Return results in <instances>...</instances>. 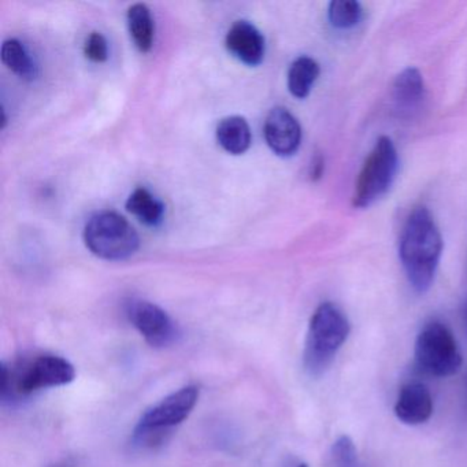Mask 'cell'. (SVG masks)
Here are the masks:
<instances>
[{
    "instance_id": "7c38bea8",
    "label": "cell",
    "mask_w": 467,
    "mask_h": 467,
    "mask_svg": "<svg viewBox=\"0 0 467 467\" xmlns=\"http://www.w3.org/2000/svg\"><path fill=\"white\" fill-rule=\"evenodd\" d=\"M426 89L422 75L415 67H407L393 84V102L399 113L410 116L422 105Z\"/></svg>"
},
{
    "instance_id": "ba28073f",
    "label": "cell",
    "mask_w": 467,
    "mask_h": 467,
    "mask_svg": "<svg viewBox=\"0 0 467 467\" xmlns=\"http://www.w3.org/2000/svg\"><path fill=\"white\" fill-rule=\"evenodd\" d=\"M127 316L150 346L162 348L176 340V325L160 306L147 300H130Z\"/></svg>"
},
{
    "instance_id": "7a4b0ae2",
    "label": "cell",
    "mask_w": 467,
    "mask_h": 467,
    "mask_svg": "<svg viewBox=\"0 0 467 467\" xmlns=\"http://www.w3.org/2000/svg\"><path fill=\"white\" fill-rule=\"evenodd\" d=\"M75 366L58 355H37L16 365L2 363L0 396L4 401L17 400L42 389L75 381Z\"/></svg>"
},
{
    "instance_id": "d6986e66",
    "label": "cell",
    "mask_w": 467,
    "mask_h": 467,
    "mask_svg": "<svg viewBox=\"0 0 467 467\" xmlns=\"http://www.w3.org/2000/svg\"><path fill=\"white\" fill-rule=\"evenodd\" d=\"M333 461L336 467H359L357 448L348 436L338 437L333 444Z\"/></svg>"
},
{
    "instance_id": "603a6c76",
    "label": "cell",
    "mask_w": 467,
    "mask_h": 467,
    "mask_svg": "<svg viewBox=\"0 0 467 467\" xmlns=\"http://www.w3.org/2000/svg\"><path fill=\"white\" fill-rule=\"evenodd\" d=\"M297 467H308L307 464H305V463H302V464H299V466Z\"/></svg>"
},
{
    "instance_id": "44dd1931",
    "label": "cell",
    "mask_w": 467,
    "mask_h": 467,
    "mask_svg": "<svg viewBox=\"0 0 467 467\" xmlns=\"http://www.w3.org/2000/svg\"><path fill=\"white\" fill-rule=\"evenodd\" d=\"M324 158H322L321 155H317V157L314 158L313 160V163H311V180H314V182H316V180L321 179L322 174H324Z\"/></svg>"
},
{
    "instance_id": "8fae6325",
    "label": "cell",
    "mask_w": 467,
    "mask_h": 467,
    "mask_svg": "<svg viewBox=\"0 0 467 467\" xmlns=\"http://www.w3.org/2000/svg\"><path fill=\"white\" fill-rule=\"evenodd\" d=\"M433 414V399L425 385L409 382L401 387L395 404V415L406 425H420Z\"/></svg>"
},
{
    "instance_id": "8992f818",
    "label": "cell",
    "mask_w": 467,
    "mask_h": 467,
    "mask_svg": "<svg viewBox=\"0 0 467 467\" xmlns=\"http://www.w3.org/2000/svg\"><path fill=\"white\" fill-rule=\"evenodd\" d=\"M399 158L395 144L381 136L371 150L355 185L352 206L366 209L389 191L398 173Z\"/></svg>"
},
{
    "instance_id": "2e32d148",
    "label": "cell",
    "mask_w": 467,
    "mask_h": 467,
    "mask_svg": "<svg viewBox=\"0 0 467 467\" xmlns=\"http://www.w3.org/2000/svg\"><path fill=\"white\" fill-rule=\"evenodd\" d=\"M127 210L149 226L160 225L165 213L162 202L158 201L146 188H136L130 193L127 201Z\"/></svg>"
},
{
    "instance_id": "4fadbf2b",
    "label": "cell",
    "mask_w": 467,
    "mask_h": 467,
    "mask_svg": "<svg viewBox=\"0 0 467 467\" xmlns=\"http://www.w3.org/2000/svg\"><path fill=\"white\" fill-rule=\"evenodd\" d=\"M251 130L245 119L239 116L226 117L217 127V140L232 155L244 154L251 146Z\"/></svg>"
},
{
    "instance_id": "52a82bcc",
    "label": "cell",
    "mask_w": 467,
    "mask_h": 467,
    "mask_svg": "<svg viewBox=\"0 0 467 467\" xmlns=\"http://www.w3.org/2000/svg\"><path fill=\"white\" fill-rule=\"evenodd\" d=\"M414 355L417 368L428 376H453L462 366V354L452 332L439 321L422 327L415 341Z\"/></svg>"
},
{
    "instance_id": "6da1fadb",
    "label": "cell",
    "mask_w": 467,
    "mask_h": 467,
    "mask_svg": "<svg viewBox=\"0 0 467 467\" xmlns=\"http://www.w3.org/2000/svg\"><path fill=\"white\" fill-rule=\"evenodd\" d=\"M442 253V239L434 218L426 207H417L401 231L399 256L415 291L431 288Z\"/></svg>"
},
{
    "instance_id": "9a60e30c",
    "label": "cell",
    "mask_w": 467,
    "mask_h": 467,
    "mask_svg": "<svg viewBox=\"0 0 467 467\" xmlns=\"http://www.w3.org/2000/svg\"><path fill=\"white\" fill-rule=\"evenodd\" d=\"M319 65L310 57H299L292 62L288 72V89L295 98L305 99L319 76Z\"/></svg>"
},
{
    "instance_id": "5b68a950",
    "label": "cell",
    "mask_w": 467,
    "mask_h": 467,
    "mask_svg": "<svg viewBox=\"0 0 467 467\" xmlns=\"http://www.w3.org/2000/svg\"><path fill=\"white\" fill-rule=\"evenodd\" d=\"M84 242L92 254L106 261H125L140 247V237L122 215L97 213L84 228Z\"/></svg>"
},
{
    "instance_id": "30bf717a",
    "label": "cell",
    "mask_w": 467,
    "mask_h": 467,
    "mask_svg": "<svg viewBox=\"0 0 467 467\" xmlns=\"http://www.w3.org/2000/svg\"><path fill=\"white\" fill-rule=\"evenodd\" d=\"M225 45L232 56L248 67H256L264 61L265 37L248 21H236L232 26L226 35Z\"/></svg>"
},
{
    "instance_id": "9c48e42d",
    "label": "cell",
    "mask_w": 467,
    "mask_h": 467,
    "mask_svg": "<svg viewBox=\"0 0 467 467\" xmlns=\"http://www.w3.org/2000/svg\"><path fill=\"white\" fill-rule=\"evenodd\" d=\"M264 133L267 146L280 157H291L302 143L299 121L284 108H275L267 114Z\"/></svg>"
},
{
    "instance_id": "ac0fdd59",
    "label": "cell",
    "mask_w": 467,
    "mask_h": 467,
    "mask_svg": "<svg viewBox=\"0 0 467 467\" xmlns=\"http://www.w3.org/2000/svg\"><path fill=\"white\" fill-rule=\"evenodd\" d=\"M327 17L335 28H354L362 21V5L355 0H335V2H330Z\"/></svg>"
},
{
    "instance_id": "ffe728a7",
    "label": "cell",
    "mask_w": 467,
    "mask_h": 467,
    "mask_svg": "<svg viewBox=\"0 0 467 467\" xmlns=\"http://www.w3.org/2000/svg\"><path fill=\"white\" fill-rule=\"evenodd\" d=\"M84 54L89 61L95 62V64H102V62L108 61V40L99 32H92L87 37L86 45H84Z\"/></svg>"
},
{
    "instance_id": "5bb4252c",
    "label": "cell",
    "mask_w": 467,
    "mask_h": 467,
    "mask_svg": "<svg viewBox=\"0 0 467 467\" xmlns=\"http://www.w3.org/2000/svg\"><path fill=\"white\" fill-rule=\"evenodd\" d=\"M128 28L136 47L141 53L151 50L155 36V24L151 12L143 4H136L128 10Z\"/></svg>"
},
{
    "instance_id": "277c9868",
    "label": "cell",
    "mask_w": 467,
    "mask_h": 467,
    "mask_svg": "<svg viewBox=\"0 0 467 467\" xmlns=\"http://www.w3.org/2000/svg\"><path fill=\"white\" fill-rule=\"evenodd\" d=\"M199 400V388L188 385L166 396L144 412L133 431V442L141 448L162 444L176 426L184 422Z\"/></svg>"
},
{
    "instance_id": "7402d4cb",
    "label": "cell",
    "mask_w": 467,
    "mask_h": 467,
    "mask_svg": "<svg viewBox=\"0 0 467 467\" xmlns=\"http://www.w3.org/2000/svg\"><path fill=\"white\" fill-rule=\"evenodd\" d=\"M463 316H464V324H466V327H467V300H466V303H464Z\"/></svg>"
},
{
    "instance_id": "e0dca14e",
    "label": "cell",
    "mask_w": 467,
    "mask_h": 467,
    "mask_svg": "<svg viewBox=\"0 0 467 467\" xmlns=\"http://www.w3.org/2000/svg\"><path fill=\"white\" fill-rule=\"evenodd\" d=\"M0 57L2 62L20 78H34L36 76V65L20 40L9 39L4 42Z\"/></svg>"
},
{
    "instance_id": "3957f363",
    "label": "cell",
    "mask_w": 467,
    "mask_h": 467,
    "mask_svg": "<svg viewBox=\"0 0 467 467\" xmlns=\"http://www.w3.org/2000/svg\"><path fill=\"white\" fill-rule=\"evenodd\" d=\"M351 327L343 311L327 302L314 311L308 325L303 365L310 376L318 377L327 371L348 338Z\"/></svg>"
}]
</instances>
